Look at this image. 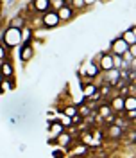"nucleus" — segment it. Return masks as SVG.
I'll list each match as a JSON object with an SVG mask.
<instances>
[{
  "mask_svg": "<svg viewBox=\"0 0 136 158\" xmlns=\"http://www.w3.org/2000/svg\"><path fill=\"white\" fill-rule=\"evenodd\" d=\"M2 43L7 47V49H13V47H18L22 45V29H16V27H7L4 31V38H2Z\"/></svg>",
  "mask_w": 136,
  "mask_h": 158,
  "instance_id": "f257e3e1",
  "label": "nucleus"
},
{
  "mask_svg": "<svg viewBox=\"0 0 136 158\" xmlns=\"http://www.w3.org/2000/svg\"><path fill=\"white\" fill-rule=\"evenodd\" d=\"M95 63H97L98 70H102V72H106L109 69H115L113 67V54H98L97 59H93Z\"/></svg>",
  "mask_w": 136,
  "mask_h": 158,
  "instance_id": "f03ea898",
  "label": "nucleus"
},
{
  "mask_svg": "<svg viewBox=\"0 0 136 158\" xmlns=\"http://www.w3.org/2000/svg\"><path fill=\"white\" fill-rule=\"evenodd\" d=\"M41 22H43V25H45V27H56L61 20H59V16H58V11L49 9V11H45V13H43Z\"/></svg>",
  "mask_w": 136,
  "mask_h": 158,
  "instance_id": "7ed1b4c3",
  "label": "nucleus"
},
{
  "mask_svg": "<svg viewBox=\"0 0 136 158\" xmlns=\"http://www.w3.org/2000/svg\"><path fill=\"white\" fill-rule=\"evenodd\" d=\"M81 74H82L84 77H88V79H95L98 76L97 63H95V61H86L84 67H82V70H81Z\"/></svg>",
  "mask_w": 136,
  "mask_h": 158,
  "instance_id": "20e7f679",
  "label": "nucleus"
},
{
  "mask_svg": "<svg viewBox=\"0 0 136 158\" xmlns=\"http://www.w3.org/2000/svg\"><path fill=\"white\" fill-rule=\"evenodd\" d=\"M127 49H129V45L126 43L124 38H117V40H113V43H111V52L118 54V56H122L124 52H127Z\"/></svg>",
  "mask_w": 136,
  "mask_h": 158,
  "instance_id": "39448f33",
  "label": "nucleus"
},
{
  "mask_svg": "<svg viewBox=\"0 0 136 158\" xmlns=\"http://www.w3.org/2000/svg\"><path fill=\"white\" fill-rule=\"evenodd\" d=\"M82 95H84V97L97 99L98 97V86L95 83H86V85L82 86Z\"/></svg>",
  "mask_w": 136,
  "mask_h": 158,
  "instance_id": "423d86ee",
  "label": "nucleus"
},
{
  "mask_svg": "<svg viewBox=\"0 0 136 158\" xmlns=\"http://www.w3.org/2000/svg\"><path fill=\"white\" fill-rule=\"evenodd\" d=\"M58 16H59V20H63V22L72 20V16H74V7L68 6V4H65L63 7H59L58 9Z\"/></svg>",
  "mask_w": 136,
  "mask_h": 158,
  "instance_id": "0eeeda50",
  "label": "nucleus"
},
{
  "mask_svg": "<svg viewBox=\"0 0 136 158\" xmlns=\"http://www.w3.org/2000/svg\"><path fill=\"white\" fill-rule=\"evenodd\" d=\"M56 142H58V146H61V148H70L72 146V133L61 131L58 137H56Z\"/></svg>",
  "mask_w": 136,
  "mask_h": 158,
  "instance_id": "6e6552de",
  "label": "nucleus"
},
{
  "mask_svg": "<svg viewBox=\"0 0 136 158\" xmlns=\"http://www.w3.org/2000/svg\"><path fill=\"white\" fill-rule=\"evenodd\" d=\"M32 56H34V47L29 45V43H22V49H20V59L29 61Z\"/></svg>",
  "mask_w": 136,
  "mask_h": 158,
  "instance_id": "1a4fd4ad",
  "label": "nucleus"
},
{
  "mask_svg": "<svg viewBox=\"0 0 136 158\" xmlns=\"http://www.w3.org/2000/svg\"><path fill=\"white\" fill-rule=\"evenodd\" d=\"M124 133H126V129H122L118 124L111 122V126H109V129H107L106 135L109 138H122V137H124Z\"/></svg>",
  "mask_w": 136,
  "mask_h": 158,
  "instance_id": "9d476101",
  "label": "nucleus"
},
{
  "mask_svg": "<svg viewBox=\"0 0 136 158\" xmlns=\"http://www.w3.org/2000/svg\"><path fill=\"white\" fill-rule=\"evenodd\" d=\"M0 74L4 76V77H13V74H14V69H13V65H11L9 61H2L0 63Z\"/></svg>",
  "mask_w": 136,
  "mask_h": 158,
  "instance_id": "9b49d317",
  "label": "nucleus"
},
{
  "mask_svg": "<svg viewBox=\"0 0 136 158\" xmlns=\"http://www.w3.org/2000/svg\"><path fill=\"white\" fill-rule=\"evenodd\" d=\"M32 9L38 11V13H45L50 9V2L49 0H34L32 2Z\"/></svg>",
  "mask_w": 136,
  "mask_h": 158,
  "instance_id": "f8f14e48",
  "label": "nucleus"
},
{
  "mask_svg": "<svg viewBox=\"0 0 136 158\" xmlns=\"http://www.w3.org/2000/svg\"><path fill=\"white\" fill-rule=\"evenodd\" d=\"M111 110H113V113H118V111H124V97H120V95H117V97L111 101Z\"/></svg>",
  "mask_w": 136,
  "mask_h": 158,
  "instance_id": "ddd939ff",
  "label": "nucleus"
},
{
  "mask_svg": "<svg viewBox=\"0 0 136 158\" xmlns=\"http://www.w3.org/2000/svg\"><path fill=\"white\" fill-rule=\"evenodd\" d=\"M61 131H65V126H63L59 120H56V122H52V124H50V135H52V140L58 137Z\"/></svg>",
  "mask_w": 136,
  "mask_h": 158,
  "instance_id": "4468645a",
  "label": "nucleus"
},
{
  "mask_svg": "<svg viewBox=\"0 0 136 158\" xmlns=\"http://www.w3.org/2000/svg\"><path fill=\"white\" fill-rule=\"evenodd\" d=\"M14 88V81L11 77H4L0 81V92H11Z\"/></svg>",
  "mask_w": 136,
  "mask_h": 158,
  "instance_id": "2eb2a0df",
  "label": "nucleus"
},
{
  "mask_svg": "<svg viewBox=\"0 0 136 158\" xmlns=\"http://www.w3.org/2000/svg\"><path fill=\"white\" fill-rule=\"evenodd\" d=\"M124 110H136V95H126L124 97Z\"/></svg>",
  "mask_w": 136,
  "mask_h": 158,
  "instance_id": "dca6fc26",
  "label": "nucleus"
},
{
  "mask_svg": "<svg viewBox=\"0 0 136 158\" xmlns=\"http://www.w3.org/2000/svg\"><path fill=\"white\" fill-rule=\"evenodd\" d=\"M122 38L126 40V43H127V45H133V43H136V31H134V29L126 31Z\"/></svg>",
  "mask_w": 136,
  "mask_h": 158,
  "instance_id": "f3484780",
  "label": "nucleus"
},
{
  "mask_svg": "<svg viewBox=\"0 0 136 158\" xmlns=\"http://www.w3.org/2000/svg\"><path fill=\"white\" fill-rule=\"evenodd\" d=\"M111 113H113V110H111L109 104H100V106H98V117L106 118V117H109Z\"/></svg>",
  "mask_w": 136,
  "mask_h": 158,
  "instance_id": "a211bd4d",
  "label": "nucleus"
},
{
  "mask_svg": "<svg viewBox=\"0 0 136 158\" xmlns=\"http://www.w3.org/2000/svg\"><path fill=\"white\" fill-rule=\"evenodd\" d=\"M11 27H16V29L25 27V18L23 16H14V18L11 20Z\"/></svg>",
  "mask_w": 136,
  "mask_h": 158,
  "instance_id": "6ab92c4d",
  "label": "nucleus"
},
{
  "mask_svg": "<svg viewBox=\"0 0 136 158\" xmlns=\"http://www.w3.org/2000/svg\"><path fill=\"white\" fill-rule=\"evenodd\" d=\"M30 36H32V29H29V27H22V43H29Z\"/></svg>",
  "mask_w": 136,
  "mask_h": 158,
  "instance_id": "aec40b11",
  "label": "nucleus"
},
{
  "mask_svg": "<svg viewBox=\"0 0 136 158\" xmlns=\"http://www.w3.org/2000/svg\"><path fill=\"white\" fill-rule=\"evenodd\" d=\"M49 2H50V9H54V11H58L59 7H63L66 4L65 0H49Z\"/></svg>",
  "mask_w": 136,
  "mask_h": 158,
  "instance_id": "412c9836",
  "label": "nucleus"
},
{
  "mask_svg": "<svg viewBox=\"0 0 136 158\" xmlns=\"http://www.w3.org/2000/svg\"><path fill=\"white\" fill-rule=\"evenodd\" d=\"M58 120L63 124V126H70V124H72V117H68V115H65V113H61V115L58 117Z\"/></svg>",
  "mask_w": 136,
  "mask_h": 158,
  "instance_id": "4be33fe9",
  "label": "nucleus"
},
{
  "mask_svg": "<svg viewBox=\"0 0 136 158\" xmlns=\"http://www.w3.org/2000/svg\"><path fill=\"white\" fill-rule=\"evenodd\" d=\"M72 153H74V155H84V153H88V146H86V144H82V146H77V148L72 149Z\"/></svg>",
  "mask_w": 136,
  "mask_h": 158,
  "instance_id": "5701e85b",
  "label": "nucleus"
},
{
  "mask_svg": "<svg viewBox=\"0 0 136 158\" xmlns=\"http://www.w3.org/2000/svg\"><path fill=\"white\" fill-rule=\"evenodd\" d=\"M72 7L77 9V11H81V9L86 7V4H84V0H72Z\"/></svg>",
  "mask_w": 136,
  "mask_h": 158,
  "instance_id": "b1692460",
  "label": "nucleus"
},
{
  "mask_svg": "<svg viewBox=\"0 0 136 158\" xmlns=\"http://www.w3.org/2000/svg\"><path fill=\"white\" fill-rule=\"evenodd\" d=\"M63 113L68 115V117H74V115L77 113V108H75V106H66V108L63 110Z\"/></svg>",
  "mask_w": 136,
  "mask_h": 158,
  "instance_id": "393cba45",
  "label": "nucleus"
},
{
  "mask_svg": "<svg viewBox=\"0 0 136 158\" xmlns=\"http://www.w3.org/2000/svg\"><path fill=\"white\" fill-rule=\"evenodd\" d=\"M6 58H7V47H6L4 43H0V63H2Z\"/></svg>",
  "mask_w": 136,
  "mask_h": 158,
  "instance_id": "a878e982",
  "label": "nucleus"
},
{
  "mask_svg": "<svg viewBox=\"0 0 136 158\" xmlns=\"http://www.w3.org/2000/svg\"><path fill=\"white\" fill-rule=\"evenodd\" d=\"M52 155H54V156H63V155H65V151H54Z\"/></svg>",
  "mask_w": 136,
  "mask_h": 158,
  "instance_id": "bb28decb",
  "label": "nucleus"
},
{
  "mask_svg": "<svg viewBox=\"0 0 136 158\" xmlns=\"http://www.w3.org/2000/svg\"><path fill=\"white\" fill-rule=\"evenodd\" d=\"M95 2H97V0H84V4H86V6H93Z\"/></svg>",
  "mask_w": 136,
  "mask_h": 158,
  "instance_id": "cd10ccee",
  "label": "nucleus"
},
{
  "mask_svg": "<svg viewBox=\"0 0 136 158\" xmlns=\"http://www.w3.org/2000/svg\"><path fill=\"white\" fill-rule=\"evenodd\" d=\"M2 79H4V76H2V74H0V81H2Z\"/></svg>",
  "mask_w": 136,
  "mask_h": 158,
  "instance_id": "c85d7f7f",
  "label": "nucleus"
}]
</instances>
